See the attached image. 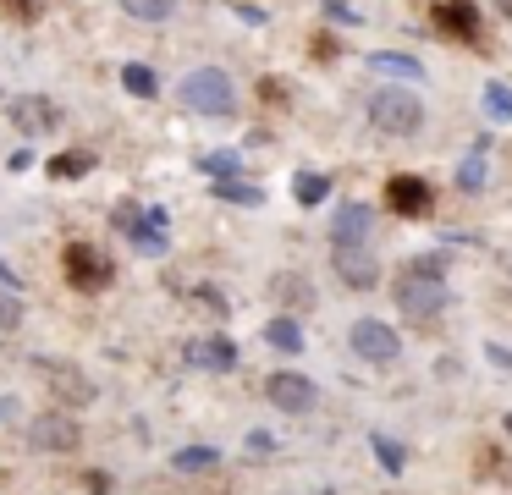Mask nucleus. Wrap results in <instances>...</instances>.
Returning <instances> with one entry per match:
<instances>
[{"label": "nucleus", "mask_w": 512, "mask_h": 495, "mask_svg": "<svg viewBox=\"0 0 512 495\" xmlns=\"http://www.w3.org/2000/svg\"><path fill=\"white\" fill-rule=\"evenodd\" d=\"M12 121H17V132L39 138V132H50L61 121V110H56V99H45V94H23V99H12Z\"/></svg>", "instance_id": "12"}, {"label": "nucleus", "mask_w": 512, "mask_h": 495, "mask_svg": "<svg viewBox=\"0 0 512 495\" xmlns=\"http://www.w3.org/2000/svg\"><path fill=\"white\" fill-rule=\"evenodd\" d=\"M193 297H199V303L210 308V314H226V297L215 292V286H199V292H193Z\"/></svg>", "instance_id": "30"}, {"label": "nucleus", "mask_w": 512, "mask_h": 495, "mask_svg": "<svg viewBox=\"0 0 512 495\" xmlns=\"http://www.w3.org/2000/svg\"><path fill=\"white\" fill-rule=\"evenodd\" d=\"M347 341H353V352H358V358H369V363H391L402 352L397 330L380 325V319H358V325L347 330Z\"/></svg>", "instance_id": "7"}, {"label": "nucleus", "mask_w": 512, "mask_h": 495, "mask_svg": "<svg viewBox=\"0 0 512 495\" xmlns=\"http://www.w3.org/2000/svg\"><path fill=\"white\" fill-rule=\"evenodd\" d=\"M265 341H270L276 352H303V330H298V319H287V314L270 319V325H265Z\"/></svg>", "instance_id": "19"}, {"label": "nucleus", "mask_w": 512, "mask_h": 495, "mask_svg": "<svg viewBox=\"0 0 512 495\" xmlns=\"http://www.w3.org/2000/svg\"><path fill=\"white\" fill-rule=\"evenodd\" d=\"M0 281H6V286H17V275H12V270H6V264H0Z\"/></svg>", "instance_id": "33"}, {"label": "nucleus", "mask_w": 512, "mask_h": 495, "mask_svg": "<svg viewBox=\"0 0 512 495\" xmlns=\"http://www.w3.org/2000/svg\"><path fill=\"white\" fill-rule=\"evenodd\" d=\"M39 374H45V380H50V391H56L61 396V402H72V407H89L94 402V396H100V391H94V380H89V374H83V369H72V363H39Z\"/></svg>", "instance_id": "10"}, {"label": "nucleus", "mask_w": 512, "mask_h": 495, "mask_svg": "<svg viewBox=\"0 0 512 495\" xmlns=\"http://www.w3.org/2000/svg\"><path fill=\"white\" fill-rule=\"evenodd\" d=\"M369 446H375V457H380V468H386V473H402V462H408V457H402V446H397V440L369 435Z\"/></svg>", "instance_id": "25"}, {"label": "nucleus", "mask_w": 512, "mask_h": 495, "mask_svg": "<svg viewBox=\"0 0 512 495\" xmlns=\"http://www.w3.org/2000/svg\"><path fill=\"white\" fill-rule=\"evenodd\" d=\"M270 292H276L287 308H309V303H314V286L303 281V275H292V270H287V275H276V281H270Z\"/></svg>", "instance_id": "17"}, {"label": "nucleus", "mask_w": 512, "mask_h": 495, "mask_svg": "<svg viewBox=\"0 0 512 495\" xmlns=\"http://www.w3.org/2000/svg\"><path fill=\"white\" fill-rule=\"evenodd\" d=\"M237 165H243V160H237L232 149H221V154H204V160H199V171H210L215 182H221V176H237Z\"/></svg>", "instance_id": "26"}, {"label": "nucleus", "mask_w": 512, "mask_h": 495, "mask_svg": "<svg viewBox=\"0 0 512 495\" xmlns=\"http://www.w3.org/2000/svg\"><path fill=\"white\" fill-rule=\"evenodd\" d=\"M369 121L380 132H391V138H413L424 127V105L413 88H375L369 94Z\"/></svg>", "instance_id": "1"}, {"label": "nucleus", "mask_w": 512, "mask_h": 495, "mask_svg": "<svg viewBox=\"0 0 512 495\" xmlns=\"http://www.w3.org/2000/svg\"><path fill=\"white\" fill-rule=\"evenodd\" d=\"M369 72H386V77H424V66L413 55H397V50H375L369 55Z\"/></svg>", "instance_id": "16"}, {"label": "nucleus", "mask_w": 512, "mask_h": 495, "mask_svg": "<svg viewBox=\"0 0 512 495\" xmlns=\"http://www.w3.org/2000/svg\"><path fill=\"white\" fill-rule=\"evenodd\" d=\"M89 171H94V154L89 149H67V154L50 160V176H56V182H78V176H89Z\"/></svg>", "instance_id": "15"}, {"label": "nucleus", "mask_w": 512, "mask_h": 495, "mask_svg": "<svg viewBox=\"0 0 512 495\" xmlns=\"http://www.w3.org/2000/svg\"><path fill=\"white\" fill-rule=\"evenodd\" d=\"M457 187H463V193L485 187V154H468V160H463V171H457Z\"/></svg>", "instance_id": "27"}, {"label": "nucleus", "mask_w": 512, "mask_h": 495, "mask_svg": "<svg viewBox=\"0 0 512 495\" xmlns=\"http://www.w3.org/2000/svg\"><path fill=\"white\" fill-rule=\"evenodd\" d=\"M215 198H221V204H248V209L265 204V193L248 187V182H237V176H221V182H215Z\"/></svg>", "instance_id": "20"}, {"label": "nucleus", "mask_w": 512, "mask_h": 495, "mask_svg": "<svg viewBox=\"0 0 512 495\" xmlns=\"http://www.w3.org/2000/svg\"><path fill=\"white\" fill-rule=\"evenodd\" d=\"M430 204H435V193L424 176H391L386 182V209H397V215L419 220V215H430Z\"/></svg>", "instance_id": "9"}, {"label": "nucleus", "mask_w": 512, "mask_h": 495, "mask_svg": "<svg viewBox=\"0 0 512 495\" xmlns=\"http://www.w3.org/2000/svg\"><path fill=\"white\" fill-rule=\"evenodd\" d=\"M215 462H221V451L188 446V451H177V457H171V468H177V473H193V468H215Z\"/></svg>", "instance_id": "23"}, {"label": "nucleus", "mask_w": 512, "mask_h": 495, "mask_svg": "<svg viewBox=\"0 0 512 495\" xmlns=\"http://www.w3.org/2000/svg\"><path fill=\"white\" fill-rule=\"evenodd\" d=\"M61 270H67V281L78 286V292H105L111 286V259H105L100 248H89V242H72L67 253H61Z\"/></svg>", "instance_id": "3"}, {"label": "nucleus", "mask_w": 512, "mask_h": 495, "mask_svg": "<svg viewBox=\"0 0 512 495\" xmlns=\"http://www.w3.org/2000/svg\"><path fill=\"white\" fill-rule=\"evenodd\" d=\"M408 270H413V275H430V281H441V275H446V253H419Z\"/></svg>", "instance_id": "29"}, {"label": "nucleus", "mask_w": 512, "mask_h": 495, "mask_svg": "<svg viewBox=\"0 0 512 495\" xmlns=\"http://www.w3.org/2000/svg\"><path fill=\"white\" fill-rule=\"evenodd\" d=\"M485 110H490V121H512V88L485 83Z\"/></svg>", "instance_id": "24"}, {"label": "nucleus", "mask_w": 512, "mask_h": 495, "mask_svg": "<svg viewBox=\"0 0 512 495\" xmlns=\"http://www.w3.org/2000/svg\"><path fill=\"white\" fill-rule=\"evenodd\" d=\"M122 83H127V94H138V99H155V94H160L155 66H144V61H127V66H122Z\"/></svg>", "instance_id": "18"}, {"label": "nucleus", "mask_w": 512, "mask_h": 495, "mask_svg": "<svg viewBox=\"0 0 512 495\" xmlns=\"http://www.w3.org/2000/svg\"><path fill=\"white\" fill-rule=\"evenodd\" d=\"M23 303H17V286H0V330H17Z\"/></svg>", "instance_id": "28"}, {"label": "nucleus", "mask_w": 512, "mask_h": 495, "mask_svg": "<svg viewBox=\"0 0 512 495\" xmlns=\"http://www.w3.org/2000/svg\"><path fill=\"white\" fill-rule=\"evenodd\" d=\"M496 6H501V17H512V0H496Z\"/></svg>", "instance_id": "34"}, {"label": "nucleus", "mask_w": 512, "mask_h": 495, "mask_svg": "<svg viewBox=\"0 0 512 495\" xmlns=\"http://www.w3.org/2000/svg\"><path fill=\"white\" fill-rule=\"evenodd\" d=\"M122 11L138 22H166L171 11H177V0H122Z\"/></svg>", "instance_id": "22"}, {"label": "nucleus", "mask_w": 512, "mask_h": 495, "mask_svg": "<svg viewBox=\"0 0 512 495\" xmlns=\"http://www.w3.org/2000/svg\"><path fill=\"white\" fill-rule=\"evenodd\" d=\"M12 11H23V17H39V0H6Z\"/></svg>", "instance_id": "32"}, {"label": "nucleus", "mask_w": 512, "mask_h": 495, "mask_svg": "<svg viewBox=\"0 0 512 495\" xmlns=\"http://www.w3.org/2000/svg\"><path fill=\"white\" fill-rule=\"evenodd\" d=\"M325 193H331V176H320V171H303L298 182H292V198H298V204H325Z\"/></svg>", "instance_id": "21"}, {"label": "nucleus", "mask_w": 512, "mask_h": 495, "mask_svg": "<svg viewBox=\"0 0 512 495\" xmlns=\"http://www.w3.org/2000/svg\"><path fill=\"white\" fill-rule=\"evenodd\" d=\"M430 17H435V33H446V39H463V44H479V33H485L474 0H435Z\"/></svg>", "instance_id": "6"}, {"label": "nucleus", "mask_w": 512, "mask_h": 495, "mask_svg": "<svg viewBox=\"0 0 512 495\" xmlns=\"http://www.w3.org/2000/svg\"><path fill=\"white\" fill-rule=\"evenodd\" d=\"M28 440H34L39 451H78L83 446V429L72 424L67 413H39L34 429H28Z\"/></svg>", "instance_id": "11"}, {"label": "nucleus", "mask_w": 512, "mask_h": 495, "mask_svg": "<svg viewBox=\"0 0 512 495\" xmlns=\"http://www.w3.org/2000/svg\"><path fill=\"white\" fill-rule=\"evenodd\" d=\"M188 363H193V369L226 374V369H237V341H226V336H199V341H188Z\"/></svg>", "instance_id": "13"}, {"label": "nucleus", "mask_w": 512, "mask_h": 495, "mask_svg": "<svg viewBox=\"0 0 512 495\" xmlns=\"http://www.w3.org/2000/svg\"><path fill=\"white\" fill-rule=\"evenodd\" d=\"M182 99H188L199 116H232L237 110V88H232V77H226L221 66H199V72H188Z\"/></svg>", "instance_id": "2"}, {"label": "nucleus", "mask_w": 512, "mask_h": 495, "mask_svg": "<svg viewBox=\"0 0 512 495\" xmlns=\"http://www.w3.org/2000/svg\"><path fill=\"white\" fill-rule=\"evenodd\" d=\"M397 308H402L408 319H435V314L446 308V286L430 281V275L402 270V275H397Z\"/></svg>", "instance_id": "4"}, {"label": "nucleus", "mask_w": 512, "mask_h": 495, "mask_svg": "<svg viewBox=\"0 0 512 495\" xmlns=\"http://www.w3.org/2000/svg\"><path fill=\"white\" fill-rule=\"evenodd\" d=\"M265 396L281 407V413H309V407L320 402V385H314L309 374H298V369H281V374L265 380Z\"/></svg>", "instance_id": "5"}, {"label": "nucleus", "mask_w": 512, "mask_h": 495, "mask_svg": "<svg viewBox=\"0 0 512 495\" xmlns=\"http://www.w3.org/2000/svg\"><path fill=\"white\" fill-rule=\"evenodd\" d=\"M331 264H336V275H342V281L353 286V292H369V286L380 281V259L364 248V242H342Z\"/></svg>", "instance_id": "8"}, {"label": "nucleus", "mask_w": 512, "mask_h": 495, "mask_svg": "<svg viewBox=\"0 0 512 495\" xmlns=\"http://www.w3.org/2000/svg\"><path fill=\"white\" fill-rule=\"evenodd\" d=\"M12 418H17V402H12V396H0V429L12 424Z\"/></svg>", "instance_id": "31"}, {"label": "nucleus", "mask_w": 512, "mask_h": 495, "mask_svg": "<svg viewBox=\"0 0 512 495\" xmlns=\"http://www.w3.org/2000/svg\"><path fill=\"white\" fill-rule=\"evenodd\" d=\"M369 226H375V215H369L364 204H342L331 215V242L342 248V242H369Z\"/></svg>", "instance_id": "14"}]
</instances>
